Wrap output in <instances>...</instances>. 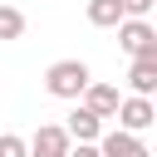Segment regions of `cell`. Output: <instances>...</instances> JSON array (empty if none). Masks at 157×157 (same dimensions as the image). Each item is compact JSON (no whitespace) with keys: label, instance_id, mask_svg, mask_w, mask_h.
Listing matches in <instances>:
<instances>
[{"label":"cell","instance_id":"obj_1","mask_svg":"<svg viewBox=\"0 0 157 157\" xmlns=\"http://www.w3.org/2000/svg\"><path fill=\"white\" fill-rule=\"evenodd\" d=\"M88 83H93V74H88V64H83V59H59V64H49V69H44V88H49L54 98L78 103Z\"/></svg>","mask_w":157,"mask_h":157},{"label":"cell","instance_id":"obj_2","mask_svg":"<svg viewBox=\"0 0 157 157\" xmlns=\"http://www.w3.org/2000/svg\"><path fill=\"white\" fill-rule=\"evenodd\" d=\"M118 44L128 59H157V29L147 20H123L118 25Z\"/></svg>","mask_w":157,"mask_h":157},{"label":"cell","instance_id":"obj_3","mask_svg":"<svg viewBox=\"0 0 157 157\" xmlns=\"http://www.w3.org/2000/svg\"><path fill=\"white\" fill-rule=\"evenodd\" d=\"M113 118H118V128H123V132L142 137V132L157 123V108H152V98H132V93H128V98L118 103V113H113Z\"/></svg>","mask_w":157,"mask_h":157},{"label":"cell","instance_id":"obj_4","mask_svg":"<svg viewBox=\"0 0 157 157\" xmlns=\"http://www.w3.org/2000/svg\"><path fill=\"white\" fill-rule=\"evenodd\" d=\"M69 132L59 128V123H44V128H34V137L25 142V152L29 157H69Z\"/></svg>","mask_w":157,"mask_h":157},{"label":"cell","instance_id":"obj_5","mask_svg":"<svg viewBox=\"0 0 157 157\" xmlns=\"http://www.w3.org/2000/svg\"><path fill=\"white\" fill-rule=\"evenodd\" d=\"M118 103H123V93H118L113 83H88V88H83V98H78V108H88L98 123H108V118L118 113Z\"/></svg>","mask_w":157,"mask_h":157},{"label":"cell","instance_id":"obj_6","mask_svg":"<svg viewBox=\"0 0 157 157\" xmlns=\"http://www.w3.org/2000/svg\"><path fill=\"white\" fill-rule=\"evenodd\" d=\"M93 147H98V157H152V152H147V142H142V137H132V132H123V128L103 132Z\"/></svg>","mask_w":157,"mask_h":157},{"label":"cell","instance_id":"obj_7","mask_svg":"<svg viewBox=\"0 0 157 157\" xmlns=\"http://www.w3.org/2000/svg\"><path fill=\"white\" fill-rule=\"evenodd\" d=\"M128 88H132V98H152L157 93V59H132L128 64Z\"/></svg>","mask_w":157,"mask_h":157},{"label":"cell","instance_id":"obj_8","mask_svg":"<svg viewBox=\"0 0 157 157\" xmlns=\"http://www.w3.org/2000/svg\"><path fill=\"white\" fill-rule=\"evenodd\" d=\"M64 132H69V142H98V137H103V123H98L88 108H74L69 123H64Z\"/></svg>","mask_w":157,"mask_h":157},{"label":"cell","instance_id":"obj_9","mask_svg":"<svg viewBox=\"0 0 157 157\" xmlns=\"http://www.w3.org/2000/svg\"><path fill=\"white\" fill-rule=\"evenodd\" d=\"M83 15H88V25H93V29H118V25H123L118 0H88V5H83Z\"/></svg>","mask_w":157,"mask_h":157},{"label":"cell","instance_id":"obj_10","mask_svg":"<svg viewBox=\"0 0 157 157\" xmlns=\"http://www.w3.org/2000/svg\"><path fill=\"white\" fill-rule=\"evenodd\" d=\"M25 34V15L15 5H0V39H20Z\"/></svg>","mask_w":157,"mask_h":157},{"label":"cell","instance_id":"obj_11","mask_svg":"<svg viewBox=\"0 0 157 157\" xmlns=\"http://www.w3.org/2000/svg\"><path fill=\"white\" fill-rule=\"evenodd\" d=\"M152 5H157V0H118L123 20H147V15H152Z\"/></svg>","mask_w":157,"mask_h":157},{"label":"cell","instance_id":"obj_12","mask_svg":"<svg viewBox=\"0 0 157 157\" xmlns=\"http://www.w3.org/2000/svg\"><path fill=\"white\" fill-rule=\"evenodd\" d=\"M0 157H29L25 152V137L20 132H0Z\"/></svg>","mask_w":157,"mask_h":157},{"label":"cell","instance_id":"obj_13","mask_svg":"<svg viewBox=\"0 0 157 157\" xmlns=\"http://www.w3.org/2000/svg\"><path fill=\"white\" fill-rule=\"evenodd\" d=\"M69 157H98V147L93 142H78V147H69Z\"/></svg>","mask_w":157,"mask_h":157}]
</instances>
